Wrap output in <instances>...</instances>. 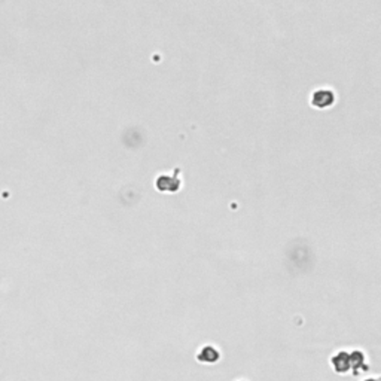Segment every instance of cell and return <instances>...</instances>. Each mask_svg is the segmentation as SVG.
<instances>
[{
  "label": "cell",
  "mask_w": 381,
  "mask_h": 381,
  "mask_svg": "<svg viewBox=\"0 0 381 381\" xmlns=\"http://www.w3.org/2000/svg\"><path fill=\"white\" fill-rule=\"evenodd\" d=\"M220 359V353L216 347L213 345H204L199 348V351L196 353V360L201 362V363H207V365H211V363H216L219 362Z\"/></svg>",
  "instance_id": "obj_3"
},
{
  "label": "cell",
  "mask_w": 381,
  "mask_h": 381,
  "mask_svg": "<svg viewBox=\"0 0 381 381\" xmlns=\"http://www.w3.org/2000/svg\"><path fill=\"white\" fill-rule=\"evenodd\" d=\"M330 365L333 368L335 372L338 374H345L350 371L351 368V363H350V354L345 353V351H338L332 356L330 359Z\"/></svg>",
  "instance_id": "obj_1"
},
{
  "label": "cell",
  "mask_w": 381,
  "mask_h": 381,
  "mask_svg": "<svg viewBox=\"0 0 381 381\" xmlns=\"http://www.w3.org/2000/svg\"><path fill=\"white\" fill-rule=\"evenodd\" d=\"M333 101H335V95L329 89H318L313 94V98H311V104L317 109L329 107Z\"/></svg>",
  "instance_id": "obj_2"
},
{
  "label": "cell",
  "mask_w": 381,
  "mask_h": 381,
  "mask_svg": "<svg viewBox=\"0 0 381 381\" xmlns=\"http://www.w3.org/2000/svg\"><path fill=\"white\" fill-rule=\"evenodd\" d=\"M350 354V363H351V366L353 368H360L363 363H365V354L362 353V351H353V353H348Z\"/></svg>",
  "instance_id": "obj_4"
},
{
  "label": "cell",
  "mask_w": 381,
  "mask_h": 381,
  "mask_svg": "<svg viewBox=\"0 0 381 381\" xmlns=\"http://www.w3.org/2000/svg\"><path fill=\"white\" fill-rule=\"evenodd\" d=\"M363 381H378L377 378H368V380H363Z\"/></svg>",
  "instance_id": "obj_5"
}]
</instances>
